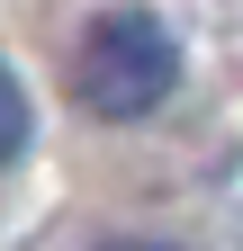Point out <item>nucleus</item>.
Here are the masks:
<instances>
[{"mask_svg": "<svg viewBox=\"0 0 243 251\" xmlns=\"http://www.w3.org/2000/svg\"><path fill=\"white\" fill-rule=\"evenodd\" d=\"M180 90V36L153 18V9H99L72 45V99L99 117V126H135L153 117Z\"/></svg>", "mask_w": 243, "mask_h": 251, "instance_id": "1", "label": "nucleus"}, {"mask_svg": "<svg viewBox=\"0 0 243 251\" xmlns=\"http://www.w3.org/2000/svg\"><path fill=\"white\" fill-rule=\"evenodd\" d=\"M27 135H36V108H27L18 72L0 63V162H18V152H27Z\"/></svg>", "mask_w": 243, "mask_h": 251, "instance_id": "2", "label": "nucleus"}, {"mask_svg": "<svg viewBox=\"0 0 243 251\" xmlns=\"http://www.w3.org/2000/svg\"><path fill=\"white\" fill-rule=\"evenodd\" d=\"M99 251H171V242H153V233H126V242H99Z\"/></svg>", "mask_w": 243, "mask_h": 251, "instance_id": "3", "label": "nucleus"}]
</instances>
